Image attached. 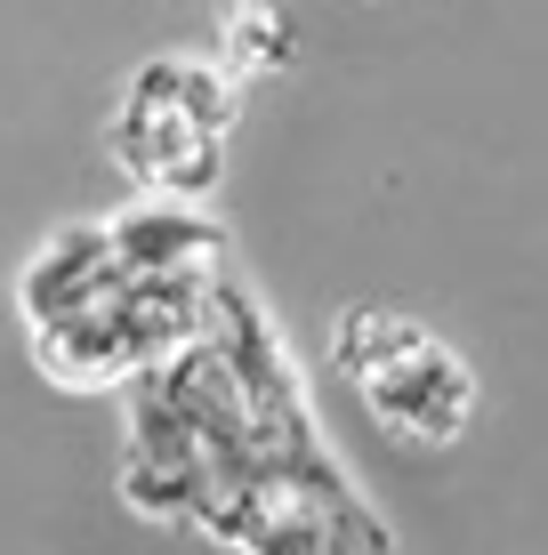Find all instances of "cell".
<instances>
[{
  "label": "cell",
  "mask_w": 548,
  "mask_h": 555,
  "mask_svg": "<svg viewBox=\"0 0 548 555\" xmlns=\"http://www.w3.org/2000/svg\"><path fill=\"white\" fill-rule=\"evenodd\" d=\"M242 121V81L218 56H145L129 73L122 105L105 121V153L129 178V194L154 202H218L226 185V145Z\"/></svg>",
  "instance_id": "cell-1"
},
{
  "label": "cell",
  "mask_w": 548,
  "mask_h": 555,
  "mask_svg": "<svg viewBox=\"0 0 548 555\" xmlns=\"http://www.w3.org/2000/svg\"><path fill=\"white\" fill-rule=\"evenodd\" d=\"M331 371L355 387L371 427L404 451H451L476 427V371L404 306H347L331 322Z\"/></svg>",
  "instance_id": "cell-2"
},
{
  "label": "cell",
  "mask_w": 548,
  "mask_h": 555,
  "mask_svg": "<svg viewBox=\"0 0 548 555\" xmlns=\"http://www.w3.org/2000/svg\"><path fill=\"white\" fill-rule=\"evenodd\" d=\"M122 282H129V266L113 250V225L73 218L25 258V274H16V314H25V331H49V322H73V314H89V306H105Z\"/></svg>",
  "instance_id": "cell-3"
},
{
  "label": "cell",
  "mask_w": 548,
  "mask_h": 555,
  "mask_svg": "<svg viewBox=\"0 0 548 555\" xmlns=\"http://www.w3.org/2000/svg\"><path fill=\"white\" fill-rule=\"evenodd\" d=\"M113 250L129 274H218L226 266V225L211 218V202H122L113 209Z\"/></svg>",
  "instance_id": "cell-4"
},
{
  "label": "cell",
  "mask_w": 548,
  "mask_h": 555,
  "mask_svg": "<svg viewBox=\"0 0 548 555\" xmlns=\"http://www.w3.org/2000/svg\"><path fill=\"white\" fill-rule=\"evenodd\" d=\"M298 56V25L282 0H234V9L218 16V65L234 73L242 89L267 81V73H291Z\"/></svg>",
  "instance_id": "cell-5"
}]
</instances>
